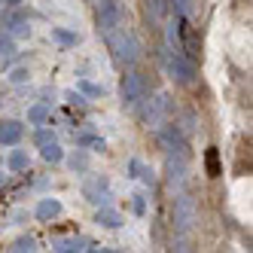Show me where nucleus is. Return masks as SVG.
Listing matches in <instances>:
<instances>
[{"label":"nucleus","instance_id":"obj_9","mask_svg":"<svg viewBox=\"0 0 253 253\" xmlns=\"http://www.w3.org/2000/svg\"><path fill=\"white\" fill-rule=\"evenodd\" d=\"M159 143H162V150H168V153H186V134L180 131L177 122L165 125V128L159 125Z\"/></svg>","mask_w":253,"mask_h":253},{"label":"nucleus","instance_id":"obj_7","mask_svg":"<svg viewBox=\"0 0 253 253\" xmlns=\"http://www.w3.org/2000/svg\"><path fill=\"white\" fill-rule=\"evenodd\" d=\"M83 198L88 205H95V208H101V205H110V180L107 177H101V174H95V177H88L85 183H83Z\"/></svg>","mask_w":253,"mask_h":253},{"label":"nucleus","instance_id":"obj_23","mask_svg":"<svg viewBox=\"0 0 253 253\" xmlns=\"http://www.w3.org/2000/svg\"><path fill=\"white\" fill-rule=\"evenodd\" d=\"M28 168V153L25 150H12L9 153V171H25Z\"/></svg>","mask_w":253,"mask_h":253},{"label":"nucleus","instance_id":"obj_4","mask_svg":"<svg viewBox=\"0 0 253 253\" xmlns=\"http://www.w3.org/2000/svg\"><path fill=\"white\" fill-rule=\"evenodd\" d=\"M147 92H150L147 77L137 74V70H128V74L122 77V83H119V101H122V107H137L143 98H147Z\"/></svg>","mask_w":253,"mask_h":253},{"label":"nucleus","instance_id":"obj_35","mask_svg":"<svg viewBox=\"0 0 253 253\" xmlns=\"http://www.w3.org/2000/svg\"><path fill=\"white\" fill-rule=\"evenodd\" d=\"M88 3H98V0H88Z\"/></svg>","mask_w":253,"mask_h":253},{"label":"nucleus","instance_id":"obj_28","mask_svg":"<svg viewBox=\"0 0 253 253\" xmlns=\"http://www.w3.org/2000/svg\"><path fill=\"white\" fill-rule=\"evenodd\" d=\"M137 180H143L147 186H153V183H156V171H153L150 165H140V174H137Z\"/></svg>","mask_w":253,"mask_h":253},{"label":"nucleus","instance_id":"obj_3","mask_svg":"<svg viewBox=\"0 0 253 253\" xmlns=\"http://www.w3.org/2000/svg\"><path fill=\"white\" fill-rule=\"evenodd\" d=\"M195 223H198V208H195V202H192V195L180 192V195L174 198V232L180 235V238H186Z\"/></svg>","mask_w":253,"mask_h":253},{"label":"nucleus","instance_id":"obj_14","mask_svg":"<svg viewBox=\"0 0 253 253\" xmlns=\"http://www.w3.org/2000/svg\"><path fill=\"white\" fill-rule=\"evenodd\" d=\"M3 28H9L12 40H28V37H31V22H28V19H19V15L6 19V22H3Z\"/></svg>","mask_w":253,"mask_h":253},{"label":"nucleus","instance_id":"obj_17","mask_svg":"<svg viewBox=\"0 0 253 253\" xmlns=\"http://www.w3.org/2000/svg\"><path fill=\"white\" fill-rule=\"evenodd\" d=\"M49 113H52V104H49V101H40V104L28 107V122H31V125H43V122L49 119Z\"/></svg>","mask_w":253,"mask_h":253},{"label":"nucleus","instance_id":"obj_11","mask_svg":"<svg viewBox=\"0 0 253 253\" xmlns=\"http://www.w3.org/2000/svg\"><path fill=\"white\" fill-rule=\"evenodd\" d=\"M95 223H98L101 229H119V226H122V216H119V211H113L110 205H101L98 213H95Z\"/></svg>","mask_w":253,"mask_h":253},{"label":"nucleus","instance_id":"obj_18","mask_svg":"<svg viewBox=\"0 0 253 253\" xmlns=\"http://www.w3.org/2000/svg\"><path fill=\"white\" fill-rule=\"evenodd\" d=\"M15 55V40L9 31H0V64H9V58Z\"/></svg>","mask_w":253,"mask_h":253},{"label":"nucleus","instance_id":"obj_21","mask_svg":"<svg viewBox=\"0 0 253 253\" xmlns=\"http://www.w3.org/2000/svg\"><path fill=\"white\" fill-rule=\"evenodd\" d=\"M52 40H55V43H61V46H67V49L80 43V37H77L74 31H67V28H52Z\"/></svg>","mask_w":253,"mask_h":253},{"label":"nucleus","instance_id":"obj_27","mask_svg":"<svg viewBox=\"0 0 253 253\" xmlns=\"http://www.w3.org/2000/svg\"><path fill=\"white\" fill-rule=\"evenodd\" d=\"M80 88H83L88 98H101V95H104V88H101V85H95V83H88V80H80Z\"/></svg>","mask_w":253,"mask_h":253},{"label":"nucleus","instance_id":"obj_16","mask_svg":"<svg viewBox=\"0 0 253 253\" xmlns=\"http://www.w3.org/2000/svg\"><path fill=\"white\" fill-rule=\"evenodd\" d=\"M92 247V241L83 238V235H77V238H64V241H55V250L58 253H77V250H88Z\"/></svg>","mask_w":253,"mask_h":253},{"label":"nucleus","instance_id":"obj_6","mask_svg":"<svg viewBox=\"0 0 253 253\" xmlns=\"http://www.w3.org/2000/svg\"><path fill=\"white\" fill-rule=\"evenodd\" d=\"M165 64H168V74L174 77V83H180V85H195V77H198L195 61L186 58L183 52H171V55L165 58Z\"/></svg>","mask_w":253,"mask_h":253},{"label":"nucleus","instance_id":"obj_29","mask_svg":"<svg viewBox=\"0 0 253 253\" xmlns=\"http://www.w3.org/2000/svg\"><path fill=\"white\" fill-rule=\"evenodd\" d=\"M46 140H55V131H49V128H40L37 134H34V143H37V147H40V143H46Z\"/></svg>","mask_w":253,"mask_h":253},{"label":"nucleus","instance_id":"obj_12","mask_svg":"<svg viewBox=\"0 0 253 253\" xmlns=\"http://www.w3.org/2000/svg\"><path fill=\"white\" fill-rule=\"evenodd\" d=\"M34 213H37V220H55V216L61 213V202H58V198H40V205H37V211H34Z\"/></svg>","mask_w":253,"mask_h":253},{"label":"nucleus","instance_id":"obj_5","mask_svg":"<svg viewBox=\"0 0 253 253\" xmlns=\"http://www.w3.org/2000/svg\"><path fill=\"white\" fill-rule=\"evenodd\" d=\"M147 101V98H143ZM171 116V98L162 92V95H156V98H150L147 104L140 107V119H143V125H147V128H159L162 122H165Z\"/></svg>","mask_w":253,"mask_h":253},{"label":"nucleus","instance_id":"obj_33","mask_svg":"<svg viewBox=\"0 0 253 253\" xmlns=\"http://www.w3.org/2000/svg\"><path fill=\"white\" fill-rule=\"evenodd\" d=\"M22 0H3V6H19Z\"/></svg>","mask_w":253,"mask_h":253},{"label":"nucleus","instance_id":"obj_25","mask_svg":"<svg viewBox=\"0 0 253 253\" xmlns=\"http://www.w3.org/2000/svg\"><path fill=\"white\" fill-rule=\"evenodd\" d=\"M77 147H95V150H104V140L98 134H77Z\"/></svg>","mask_w":253,"mask_h":253},{"label":"nucleus","instance_id":"obj_32","mask_svg":"<svg viewBox=\"0 0 253 253\" xmlns=\"http://www.w3.org/2000/svg\"><path fill=\"white\" fill-rule=\"evenodd\" d=\"M67 101H70V104H77V107H85V98L77 95V92H67Z\"/></svg>","mask_w":253,"mask_h":253},{"label":"nucleus","instance_id":"obj_24","mask_svg":"<svg viewBox=\"0 0 253 253\" xmlns=\"http://www.w3.org/2000/svg\"><path fill=\"white\" fill-rule=\"evenodd\" d=\"M168 6H174V12H177V15H186V19L195 12V3H192V0H168Z\"/></svg>","mask_w":253,"mask_h":253},{"label":"nucleus","instance_id":"obj_20","mask_svg":"<svg viewBox=\"0 0 253 253\" xmlns=\"http://www.w3.org/2000/svg\"><path fill=\"white\" fill-rule=\"evenodd\" d=\"M205 165H208V177H220L223 174V168H220V150H216V147H211L205 153Z\"/></svg>","mask_w":253,"mask_h":253},{"label":"nucleus","instance_id":"obj_1","mask_svg":"<svg viewBox=\"0 0 253 253\" xmlns=\"http://www.w3.org/2000/svg\"><path fill=\"white\" fill-rule=\"evenodd\" d=\"M104 40H107V46H110L113 61H116L119 67H134V64L140 61V43H137V37H134V31L128 28V22L119 25V28H113Z\"/></svg>","mask_w":253,"mask_h":253},{"label":"nucleus","instance_id":"obj_26","mask_svg":"<svg viewBox=\"0 0 253 253\" xmlns=\"http://www.w3.org/2000/svg\"><path fill=\"white\" fill-rule=\"evenodd\" d=\"M28 80H31V70H28V67H15L12 74H9V83H12V85H22V83H28Z\"/></svg>","mask_w":253,"mask_h":253},{"label":"nucleus","instance_id":"obj_31","mask_svg":"<svg viewBox=\"0 0 253 253\" xmlns=\"http://www.w3.org/2000/svg\"><path fill=\"white\" fill-rule=\"evenodd\" d=\"M140 165H143L140 159H131V162H128V177H134V180H137V174H140Z\"/></svg>","mask_w":253,"mask_h":253},{"label":"nucleus","instance_id":"obj_34","mask_svg":"<svg viewBox=\"0 0 253 253\" xmlns=\"http://www.w3.org/2000/svg\"><path fill=\"white\" fill-rule=\"evenodd\" d=\"M3 183H6V174H3V171H0V186H3Z\"/></svg>","mask_w":253,"mask_h":253},{"label":"nucleus","instance_id":"obj_15","mask_svg":"<svg viewBox=\"0 0 253 253\" xmlns=\"http://www.w3.org/2000/svg\"><path fill=\"white\" fill-rule=\"evenodd\" d=\"M67 168L74 171V174H85L88 171V153H85V147H77L74 153L67 156Z\"/></svg>","mask_w":253,"mask_h":253},{"label":"nucleus","instance_id":"obj_36","mask_svg":"<svg viewBox=\"0 0 253 253\" xmlns=\"http://www.w3.org/2000/svg\"><path fill=\"white\" fill-rule=\"evenodd\" d=\"M0 162H3V159H0Z\"/></svg>","mask_w":253,"mask_h":253},{"label":"nucleus","instance_id":"obj_8","mask_svg":"<svg viewBox=\"0 0 253 253\" xmlns=\"http://www.w3.org/2000/svg\"><path fill=\"white\" fill-rule=\"evenodd\" d=\"M165 183L171 189H183L186 183V153H168L165 159Z\"/></svg>","mask_w":253,"mask_h":253},{"label":"nucleus","instance_id":"obj_22","mask_svg":"<svg viewBox=\"0 0 253 253\" xmlns=\"http://www.w3.org/2000/svg\"><path fill=\"white\" fill-rule=\"evenodd\" d=\"M9 250H12V253H31V250H37V241H34L31 235H22V238H15V241L9 244Z\"/></svg>","mask_w":253,"mask_h":253},{"label":"nucleus","instance_id":"obj_30","mask_svg":"<svg viewBox=\"0 0 253 253\" xmlns=\"http://www.w3.org/2000/svg\"><path fill=\"white\" fill-rule=\"evenodd\" d=\"M131 208H134L137 216H143V213H147V198H143V195H134V205H131Z\"/></svg>","mask_w":253,"mask_h":253},{"label":"nucleus","instance_id":"obj_10","mask_svg":"<svg viewBox=\"0 0 253 253\" xmlns=\"http://www.w3.org/2000/svg\"><path fill=\"white\" fill-rule=\"evenodd\" d=\"M25 134V125L15 119H3L0 122V147H15Z\"/></svg>","mask_w":253,"mask_h":253},{"label":"nucleus","instance_id":"obj_19","mask_svg":"<svg viewBox=\"0 0 253 253\" xmlns=\"http://www.w3.org/2000/svg\"><path fill=\"white\" fill-rule=\"evenodd\" d=\"M147 15L153 25H159L168 15V0H147Z\"/></svg>","mask_w":253,"mask_h":253},{"label":"nucleus","instance_id":"obj_13","mask_svg":"<svg viewBox=\"0 0 253 253\" xmlns=\"http://www.w3.org/2000/svg\"><path fill=\"white\" fill-rule=\"evenodd\" d=\"M40 159L49 162V165H58V162H64L61 143H58V140H46V143H40Z\"/></svg>","mask_w":253,"mask_h":253},{"label":"nucleus","instance_id":"obj_2","mask_svg":"<svg viewBox=\"0 0 253 253\" xmlns=\"http://www.w3.org/2000/svg\"><path fill=\"white\" fill-rule=\"evenodd\" d=\"M98 12H95V25H98V34L101 37H107L113 28L125 25V6H122V0H98Z\"/></svg>","mask_w":253,"mask_h":253}]
</instances>
